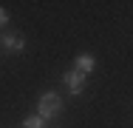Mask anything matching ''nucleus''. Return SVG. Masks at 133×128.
Instances as JSON below:
<instances>
[{
  "instance_id": "nucleus-4",
  "label": "nucleus",
  "mask_w": 133,
  "mask_h": 128,
  "mask_svg": "<svg viewBox=\"0 0 133 128\" xmlns=\"http://www.w3.org/2000/svg\"><path fill=\"white\" fill-rule=\"evenodd\" d=\"M94 68H96V60L91 57V54H77V60H74V71H79L82 77L94 74Z\"/></svg>"
},
{
  "instance_id": "nucleus-2",
  "label": "nucleus",
  "mask_w": 133,
  "mask_h": 128,
  "mask_svg": "<svg viewBox=\"0 0 133 128\" xmlns=\"http://www.w3.org/2000/svg\"><path fill=\"white\" fill-rule=\"evenodd\" d=\"M85 80H88V77H82L79 71L68 68V71L62 74V85H65V91H68L71 97H79L82 91H85Z\"/></svg>"
},
{
  "instance_id": "nucleus-3",
  "label": "nucleus",
  "mask_w": 133,
  "mask_h": 128,
  "mask_svg": "<svg viewBox=\"0 0 133 128\" xmlns=\"http://www.w3.org/2000/svg\"><path fill=\"white\" fill-rule=\"evenodd\" d=\"M0 43H3V49L9 51V54H20V51H26V40H23L20 34H14V31L3 34V37H0Z\"/></svg>"
},
{
  "instance_id": "nucleus-1",
  "label": "nucleus",
  "mask_w": 133,
  "mask_h": 128,
  "mask_svg": "<svg viewBox=\"0 0 133 128\" xmlns=\"http://www.w3.org/2000/svg\"><path fill=\"white\" fill-rule=\"evenodd\" d=\"M62 114V97L57 91H43L37 100V117L40 120H54Z\"/></svg>"
},
{
  "instance_id": "nucleus-5",
  "label": "nucleus",
  "mask_w": 133,
  "mask_h": 128,
  "mask_svg": "<svg viewBox=\"0 0 133 128\" xmlns=\"http://www.w3.org/2000/svg\"><path fill=\"white\" fill-rule=\"evenodd\" d=\"M23 128H45V120H40L37 114H28L23 120Z\"/></svg>"
},
{
  "instance_id": "nucleus-6",
  "label": "nucleus",
  "mask_w": 133,
  "mask_h": 128,
  "mask_svg": "<svg viewBox=\"0 0 133 128\" xmlns=\"http://www.w3.org/2000/svg\"><path fill=\"white\" fill-rule=\"evenodd\" d=\"M9 20H11V17H9V11L0 6V28H6V26H9Z\"/></svg>"
}]
</instances>
